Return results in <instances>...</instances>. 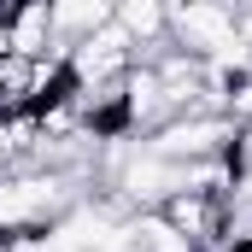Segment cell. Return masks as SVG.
Returning a JSON list of instances; mask_svg holds the SVG:
<instances>
[{
    "mask_svg": "<svg viewBox=\"0 0 252 252\" xmlns=\"http://www.w3.org/2000/svg\"><path fill=\"white\" fill-rule=\"evenodd\" d=\"M247 129L235 124L229 112H182L170 124H158L153 135H141L158 158H176V164H193V158H223L241 147Z\"/></svg>",
    "mask_w": 252,
    "mask_h": 252,
    "instance_id": "1",
    "label": "cell"
},
{
    "mask_svg": "<svg viewBox=\"0 0 252 252\" xmlns=\"http://www.w3.org/2000/svg\"><path fill=\"white\" fill-rule=\"evenodd\" d=\"M170 41L199 53V59H217L223 47L241 41L235 0H170Z\"/></svg>",
    "mask_w": 252,
    "mask_h": 252,
    "instance_id": "2",
    "label": "cell"
},
{
    "mask_svg": "<svg viewBox=\"0 0 252 252\" xmlns=\"http://www.w3.org/2000/svg\"><path fill=\"white\" fill-rule=\"evenodd\" d=\"M70 82L76 88H94V82H112V76H124L129 64H135V41H129V30L112 18V24H100L94 35H82V41H70Z\"/></svg>",
    "mask_w": 252,
    "mask_h": 252,
    "instance_id": "3",
    "label": "cell"
},
{
    "mask_svg": "<svg viewBox=\"0 0 252 252\" xmlns=\"http://www.w3.org/2000/svg\"><path fill=\"white\" fill-rule=\"evenodd\" d=\"M158 211H164L199 252H223V241H229V199L199 193V188H176Z\"/></svg>",
    "mask_w": 252,
    "mask_h": 252,
    "instance_id": "4",
    "label": "cell"
},
{
    "mask_svg": "<svg viewBox=\"0 0 252 252\" xmlns=\"http://www.w3.org/2000/svg\"><path fill=\"white\" fill-rule=\"evenodd\" d=\"M53 12V47L70 53V41L94 35L100 24H112V0H47Z\"/></svg>",
    "mask_w": 252,
    "mask_h": 252,
    "instance_id": "5",
    "label": "cell"
},
{
    "mask_svg": "<svg viewBox=\"0 0 252 252\" xmlns=\"http://www.w3.org/2000/svg\"><path fill=\"white\" fill-rule=\"evenodd\" d=\"M129 229H135V252H199L164 211H135Z\"/></svg>",
    "mask_w": 252,
    "mask_h": 252,
    "instance_id": "6",
    "label": "cell"
}]
</instances>
